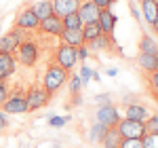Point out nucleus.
Instances as JSON below:
<instances>
[{"instance_id":"obj_1","label":"nucleus","mask_w":158,"mask_h":148,"mask_svg":"<svg viewBox=\"0 0 158 148\" xmlns=\"http://www.w3.org/2000/svg\"><path fill=\"white\" fill-rule=\"evenodd\" d=\"M65 81H68V70H63L57 63H51L49 68H47V72H44L42 89H44L49 95H53V93H57L61 87H63Z\"/></svg>"},{"instance_id":"obj_2","label":"nucleus","mask_w":158,"mask_h":148,"mask_svg":"<svg viewBox=\"0 0 158 148\" xmlns=\"http://www.w3.org/2000/svg\"><path fill=\"white\" fill-rule=\"evenodd\" d=\"M15 59H19V63L21 66H25V68H34L38 63V59H40V49H38V45L34 42V40H21L19 42V47L15 49Z\"/></svg>"},{"instance_id":"obj_3","label":"nucleus","mask_w":158,"mask_h":148,"mask_svg":"<svg viewBox=\"0 0 158 148\" xmlns=\"http://www.w3.org/2000/svg\"><path fill=\"white\" fill-rule=\"evenodd\" d=\"M118 133H120L122 140H141L146 136V123L141 121H131V119H120L118 125H116Z\"/></svg>"},{"instance_id":"obj_4","label":"nucleus","mask_w":158,"mask_h":148,"mask_svg":"<svg viewBox=\"0 0 158 148\" xmlns=\"http://www.w3.org/2000/svg\"><path fill=\"white\" fill-rule=\"evenodd\" d=\"M2 112H6V114H25L27 112V102H25V93L21 89H17V91H13L9 98L4 99V104L0 106Z\"/></svg>"},{"instance_id":"obj_5","label":"nucleus","mask_w":158,"mask_h":148,"mask_svg":"<svg viewBox=\"0 0 158 148\" xmlns=\"http://www.w3.org/2000/svg\"><path fill=\"white\" fill-rule=\"evenodd\" d=\"M55 63L61 66L63 70H74V66L78 63V51L76 47H70V45H63L61 42V47L55 51Z\"/></svg>"},{"instance_id":"obj_6","label":"nucleus","mask_w":158,"mask_h":148,"mask_svg":"<svg viewBox=\"0 0 158 148\" xmlns=\"http://www.w3.org/2000/svg\"><path fill=\"white\" fill-rule=\"evenodd\" d=\"M51 95L42 89V87L38 85H32L27 89V93H25V102H27V112L32 110H40V108H44L47 104H49Z\"/></svg>"},{"instance_id":"obj_7","label":"nucleus","mask_w":158,"mask_h":148,"mask_svg":"<svg viewBox=\"0 0 158 148\" xmlns=\"http://www.w3.org/2000/svg\"><path fill=\"white\" fill-rule=\"evenodd\" d=\"M99 13H101V9H99V7H95L91 0H80V7H78L76 15L80 17L82 25H89V24H97Z\"/></svg>"},{"instance_id":"obj_8","label":"nucleus","mask_w":158,"mask_h":148,"mask_svg":"<svg viewBox=\"0 0 158 148\" xmlns=\"http://www.w3.org/2000/svg\"><path fill=\"white\" fill-rule=\"evenodd\" d=\"M21 40H25V38H23V30H19V28L15 25L13 30H9L4 36L0 38V51L15 53V49L19 47V42H21Z\"/></svg>"},{"instance_id":"obj_9","label":"nucleus","mask_w":158,"mask_h":148,"mask_svg":"<svg viewBox=\"0 0 158 148\" xmlns=\"http://www.w3.org/2000/svg\"><path fill=\"white\" fill-rule=\"evenodd\" d=\"M120 121V112L116 106H112V104H106V106H99L97 110V123L106 125V127H116Z\"/></svg>"},{"instance_id":"obj_10","label":"nucleus","mask_w":158,"mask_h":148,"mask_svg":"<svg viewBox=\"0 0 158 148\" xmlns=\"http://www.w3.org/2000/svg\"><path fill=\"white\" fill-rule=\"evenodd\" d=\"M38 30L42 32V34H51V36H59L61 32H63V24H61V17H57L55 13L47 17V19H40V24H38Z\"/></svg>"},{"instance_id":"obj_11","label":"nucleus","mask_w":158,"mask_h":148,"mask_svg":"<svg viewBox=\"0 0 158 148\" xmlns=\"http://www.w3.org/2000/svg\"><path fill=\"white\" fill-rule=\"evenodd\" d=\"M116 15L112 13V9H101L99 13V19H97V25L101 28V34L106 36H112L114 34V28H116Z\"/></svg>"},{"instance_id":"obj_12","label":"nucleus","mask_w":158,"mask_h":148,"mask_svg":"<svg viewBox=\"0 0 158 148\" xmlns=\"http://www.w3.org/2000/svg\"><path fill=\"white\" fill-rule=\"evenodd\" d=\"M15 68H17V59L13 53H6V51H0V81H6L9 76L15 74Z\"/></svg>"},{"instance_id":"obj_13","label":"nucleus","mask_w":158,"mask_h":148,"mask_svg":"<svg viewBox=\"0 0 158 148\" xmlns=\"http://www.w3.org/2000/svg\"><path fill=\"white\" fill-rule=\"evenodd\" d=\"M53 2V13L57 17H65L70 13H76L80 7V0H51Z\"/></svg>"},{"instance_id":"obj_14","label":"nucleus","mask_w":158,"mask_h":148,"mask_svg":"<svg viewBox=\"0 0 158 148\" xmlns=\"http://www.w3.org/2000/svg\"><path fill=\"white\" fill-rule=\"evenodd\" d=\"M141 13L150 28H154L158 21V0H141Z\"/></svg>"},{"instance_id":"obj_15","label":"nucleus","mask_w":158,"mask_h":148,"mask_svg":"<svg viewBox=\"0 0 158 148\" xmlns=\"http://www.w3.org/2000/svg\"><path fill=\"white\" fill-rule=\"evenodd\" d=\"M38 24H40V19H38L34 13L30 11V9H25L17 15V28L19 30H38Z\"/></svg>"},{"instance_id":"obj_16","label":"nucleus","mask_w":158,"mask_h":148,"mask_svg":"<svg viewBox=\"0 0 158 148\" xmlns=\"http://www.w3.org/2000/svg\"><path fill=\"white\" fill-rule=\"evenodd\" d=\"M124 119L146 123L148 119H150V112H148V108L141 106V104H129V106H124Z\"/></svg>"},{"instance_id":"obj_17","label":"nucleus","mask_w":158,"mask_h":148,"mask_svg":"<svg viewBox=\"0 0 158 148\" xmlns=\"http://www.w3.org/2000/svg\"><path fill=\"white\" fill-rule=\"evenodd\" d=\"M61 42L63 45H70V47H82L85 45V38H82V30H63L59 34Z\"/></svg>"},{"instance_id":"obj_18","label":"nucleus","mask_w":158,"mask_h":148,"mask_svg":"<svg viewBox=\"0 0 158 148\" xmlns=\"http://www.w3.org/2000/svg\"><path fill=\"white\" fill-rule=\"evenodd\" d=\"M30 11L36 15L38 19H47L53 15V2L51 0H42V2H36V4H32L30 7Z\"/></svg>"},{"instance_id":"obj_19","label":"nucleus","mask_w":158,"mask_h":148,"mask_svg":"<svg viewBox=\"0 0 158 148\" xmlns=\"http://www.w3.org/2000/svg\"><path fill=\"white\" fill-rule=\"evenodd\" d=\"M137 63L141 66V70H146V72H154L158 70V55H148V53H139V57H137Z\"/></svg>"},{"instance_id":"obj_20","label":"nucleus","mask_w":158,"mask_h":148,"mask_svg":"<svg viewBox=\"0 0 158 148\" xmlns=\"http://www.w3.org/2000/svg\"><path fill=\"white\" fill-rule=\"evenodd\" d=\"M101 142H103V146H106V148H120L122 137H120V133H118L116 127H108V131H106V136H103Z\"/></svg>"},{"instance_id":"obj_21","label":"nucleus","mask_w":158,"mask_h":148,"mask_svg":"<svg viewBox=\"0 0 158 148\" xmlns=\"http://www.w3.org/2000/svg\"><path fill=\"white\" fill-rule=\"evenodd\" d=\"M139 53H148V55H158V42L150 34H143L139 40Z\"/></svg>"},{"instance_id":"obj_22","label":"nucleus","mask_w":158,"mask_h":148,"mask_svg":"<svg viewBox=\"0 0 158 148\" xmlns=\"http://www.w3.org/2000/svg\"><path fill=\"white\" fill-rule=\"evenodd\" d=\"M110 45H112V36L101 34V36H97L95 40L86 42V49H89V51H108Z\"/></svg>"},{"instance_id":"obj_23","label":"nucleus","mask_w":158,"mask_h":148,"mask_svg":"<svg viewBox=\"0 0 158 148\" xmlns=\"http://www.w3.org/2000/svg\"><path fill=\"white\" fill-rule=\"evenodd\" d=\"M61 24H63V30H82V21L76 13H70L65 17H61Z\"/></svg>"},{"instance_id":"obj_24","label":"nucleus","mask_w":158,"mask_h":148,"mask_svg":"<svg viewBox=\"0 0 158 148\" xmlns=\"http://www.w3.org/2000/svg\"><path fill=\"white\" fill-rule=\"evenodd\" d=\"M97 36H101V28L97 24H89V25H82V38H85V45L95 40Z\"/></svg>"},{"instance_id":"obj_25","label":"nucleus","mask_w":158,"mask_h":148,"mask_svg":"<svg viewBox=\"0 0 158 148\" xmlns=\"http://www.w3.org/2000/svg\"><path fill=\"white\" fill-rule=\"evenodd\" d=\"M106 131H108V127L106 125H93V129H91V137H93V142H101L103 140V136H106Z\"/></svg>"},{"instance_id":"obj_26","label":"nucleus","mask_w":158,"mask_h":148,"mask_svg":"<svg viewBox=\"0 0 158 148\" xmlns=\"http://www.w3.org/2000/svg\"><path fill=\"white\" fill-rule=\"evenodd\" d=\"M141 142H143V148H158V133H146Z\"/></svg>"},{"instance_id":"obj_27","label":"nucleus","mask_w":158,"mask_h":148,"mask_svg":"<svg viewBox=\"0 0 158 148\" xmlns=\"http://www.w3.org/2000/svg\"><path fill=\"white\" fill-rule=\"evenodd\" d=\"M146 131L148 133H158V114L150 116L146 121Z\"/></svg>"},{"instance_id":"obj_28","label":"nucleus","mask_w":158,"mask_h":148,"mask_svg":"<svg viewBox=\"0 0 158 148\" xmlns=\"http://www.w3.org/2000/svg\"><path fill=\"white\" fill-rule=\"evenodd\" d=\"M120 148H143V142L141 140H122Z\"/></svg>"},{"instance_id":"obj_29","label":"nucleus","mask_w":158,"mask_h":148,"mask_svg":"<svg viewBox=\"0 0 158 148\" xmlns=\"http://www.w3.org/2000/svg\"><path fill=\"white\" fill-rule=\"evenodd\" d=\"M6 98H9V85H6V81H0V106L4 104Z\"/></svg>"},{"instance_id":"obj_30","label":"nucleus","mask_w":158,"mask_h":148,"mask_svg":"<svg viewBox=\"0 0 158 148\" xmlns=\"http://www.w3.org/2000/svg\"><path fill=\"white\" fill-rule=\"evenodd\" d=\"M91 76H93V70H89V68H82V70H80V76H78V78H80V83H82V85H86V83H89V81H91Z\"/></svg>"},{"instance_id":"obj_31","label":"nucleus","mask_w":158,"mask_h":148,"mask_svg":"<svg viewBox=\"0 0 158 148\" xmlns=\"http://www.w3.org/2000/svg\"><path fill=\"white\" fill-rule=\"evenodd\" d=\"M49 123L53 127H63V125L68 123V116H49Z\"/></svg>"},{"instance_id":"obj_32","label":"nucleus","mask_w":158,"mask_h":148,"mask_svg":"<svg viewBox=\"0 0 158 148\" xmlns=\"http://www.w3.org/2000/svg\"><path fill=\"white\" fill-rule=\"evenodd\" d=\"M150 87H152V91L158 95V70H154V72L150 74Z\"/></svg>"},{"instance_id":"obj_33","label":"nucleus","mask_w":158,"mask_h":148,"mask_svg":"<svg viewBox=\"0 0 158 148\" xmlns=\"http://www.w3.org/2000/svg\"><path fill=\"white\" fill-rule=\"evenodd\" d=\"M80 85H82V83H80V78H78V76H72V81H70V91H72V93H78Z\"/></svg>"},{"instance_id":"obj_34","label":"nucleus","mask_w":158,"mask_h":148,"mask_svg":"<svg viewBox=\"0 0 158 148\" xmlns=\"http://www.w3.org/2000/svg\"><path fill=\"white\" fill-rule=\"evenodd\" d=\"M95 7H99V9H110L112 4H114V0H91Z\"/></svg>"},{"instance_id":"obj_35","label":"nucleus","mask_w":158,"mask_h":148,"mask_svg":"<svg viewBox=\"0 0 158 148\" xmlns=\"http://www.w3.org/2000/svg\"><path fill=\"white\" fill-rule=\"evenodd\" d=\"M76 51H78V59H86V57H89V53H91V51L86 49L85 45H82V47H78Z\"/></svg>"},{"instance_id":"obj_36","label":"nucleus","mask_w":158,"mask_h":148,"mask_svg":"<svg viewBox=\"0 0 158 148\" xmlns=\"http://www.w3.org/2000/svg\"><path fill=\"white\" fill-rule=\"evenodd\" d=\"M6 125H9V121H6V116L0 112V129H6Z\"/></svg>"},{"instance_id":"obj_37","label":"nucleus","mask_w":158,"mask_h":148,"mask_svg":"<svg viewBox=\"0 0 158 148\" xmlns=\"http://www.w3.org/2000/svg\"><path fill=\"white\" fill-rule=\"evenodd\" d=\"M108 99H110L108 95H97V102H108Z\"/></svg>"},{"instance_id":"obj_38","label":"nucleus","mask_w":158,"mask_h":148,"mask_svg":"<svg viewBox=\"0 0 158 148\" xmlns=\"http://www.w3.org/2000/svg\"><path fill=\"white\" fill-rule=\"evenodd\" d=\"M154 32H156V34H158V21H156V25H154Z\"/></svg>"},{"instance_id":"obj_39","label":"nucleus","mask_w":158,"mask_h":148,"mask_svg":"<svg viewBox=\"0 0 158 148\" xmlns=\"http://www.w3.org/2000/svg\"><path fill=\"white\" fill-rule=\"evenodd\" d=\"M0 131H2V129H0Z\"/></svg>"}]
</instances>
